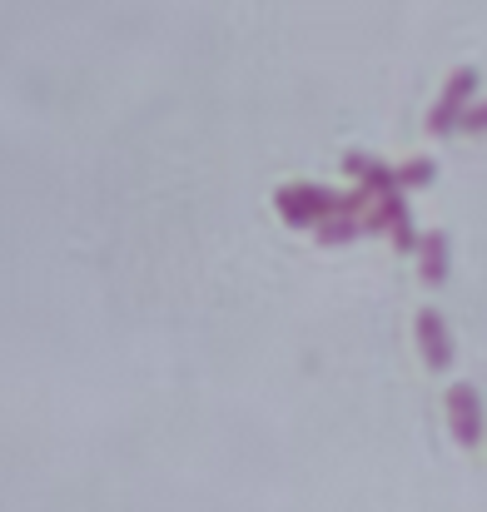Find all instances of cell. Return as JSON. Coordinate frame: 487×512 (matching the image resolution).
I'll use <instances>...</instances> for the list:
<instances>
[{"instance_id":"cell-1","label":"cell","mask_w":487,"mask_h":512,"mask_svg":"<svg viewBox=\"0 0 487 512\" xmlns=\"http://www.w3.org/2000/svg\"><path fill=\"white\" fill-rule=\"evenodd\" d=\"M473 125H478V130H487V110H478V115H473Z\"/></svg>"}]
</instances>
